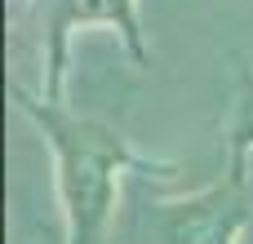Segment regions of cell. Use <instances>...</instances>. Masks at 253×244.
Returning <instances> with one entry per match:
<instances>
[{
	"label": "cell",
	"instance_id": "1",
	"mask_svg": "<svg viewBox=\"0 0 253 244\" xmlns=\"http://www.w3.org/2000/svg\"><path fill=\"white\" fill-rule=\"evenodd\" d=\"M18 107L40 124L53 164H58V196L67 213V244H111V218L125 173H160L169 178L173 164L138 156L111 124L67 111L62 102L31 98L13 89Z\"/></svg>",
	"mask_w": 253,
	"mask_h": 244
},
{
	"label": "cell",
	"instance_id": "2",
	"mask_svg": "<svg viewBox=\"0 0 253 244\" xmlns=\"http://www.w3.org/2000/svg\"><path fill=\"white\" fill-rule=\"evenodd\" d=\"M245 164H249V151L227 147L222 182L182 200H156L142 218L151 227V244H236L240 227L249 222Z\"/></svg>",
	"mask_w": 253,
	"mask_h": 244
},
{
	"label": "cell",
	"instance_id": "3",
	"mask_svg": "<svg viewBox=\"0 0 253 244\" xmlns=\"http://www.w3.org/2000/svg\"><path fill=\"white\" fill-rule=\"evenodd\" d=\"M107 22L125 36L129 53L138 67L151 62L147 44H142V22H138V0H44V76L49 102H62V71H67V40L80 27Z\"/></svg>",
	"mask_w": 253,
	"mask_h": 244
},
{
	"label": "cell",
	"instance_id": "4",
	"mask_svg": "<svg viewBox=\"0 0 253 244\" xmlns=\"http://www.w3.org/2000/svg\"><path fill=\"white\" fill-rule=\"evenodd\" d=\"M227 147L231 151H253V76L249 71H245V89H240V102H236V120H231Z\"/></svg>",
	"mask_w": 253,
	"mask_h": 244
}]
</instances>
